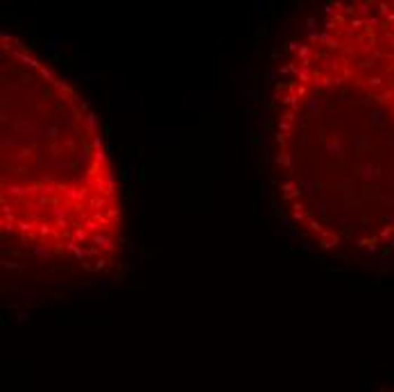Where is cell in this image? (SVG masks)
<instances>
[{
    "label": "cell",
    "mask_w": 394,
    "mask_h": 392,
    "mask_svg": "<svg viewBox=\"0 0 394 392\" xmlns=\"http://www.w3.org/2000/svg\"><path fill=\"white\" fill-rule=\"evenodd\" d=\"M0 75L3 240L50 268L107 273L123 209L93 109L16 37H0Z\"/></svg>",
    "instance_id": "7a4b0ae2"
},
{
    "label": "cell",
    "mask_w": 394,
    "mask_h": 392,
    "mask_svg": "<svg viewBox=\"0 0 394 392\" xmlns=\"http://www.w3.org/2000/svg\"><path fill=\"white\" fill-rule=\"evenodd\" d=\"M268 175L279 218L308 247L394 259V0L329 3L286 44Z\"/></svg>",
    "instance_id": "6da1fadb"
}]
</instances>
